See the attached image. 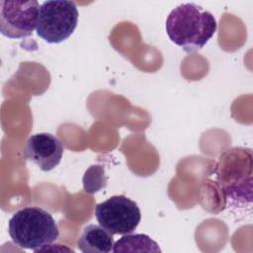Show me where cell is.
<instances>
[{
    "label": "cell",
    "mask_w": 253,
    "mask_h": 253,
    "mask_svg": "<svg viewBox=\"0 0 253 253\" xmlns=\"http://www.w3.org/2000/svg\"><path fill=\"white\" fill-rule=\"evenodd\" d=\"M26 159L38 165L42 171H50L61 161L63 145L51 133L41 132L30 136L23 149Z\"/></svg>",
    "instance_id": "7"
},
{
    "label": "cell",
    "mask_w": 253,
    "mask_h": 253,
    "mask_svg": "<svg viewBox=\"0 0 253 253\" xmlns=\"http://www.w3.org/2000/svg\"><path fill=\"white\" fill-rule=\"evenodd\" d=\"M169 39L186 52L202 49L214 35L217 24L213 15L195 3L174 8L166 19Z\"/></svg>",
    "instance_id": "1"
},
{
    "label": "cell",
    "mask_w": 253,
    "mask_h": 253,
    "mask_svg": "<svg viewBox=\"0 0 253 253\" xmlns=\"http://www.w3.org/2000/svg\"><path fill=\"white\" fill-rule=\"evenodd\" d=\"M12 241L21 248L41 251L58 238V226L51 214L39 207L17 211L8 222Z\"/></svg>",
    "instance_id": "3"
},
{
    "label": "cell",
    "mask_w": 253,
    "mask_h": 253,
    "mask_svg": "<svg viewBox=\"0 0 253 253\" xmlns=\"http://www.w3.org/2000/svg\"><path fill=\"white\" fill-rule=\"evenodd\" d=\"M113 252H161L158 244L146 234H124L113 246Z\"/></svg>",
    "instance_id": "9"
},
{
    "label": "cell",
    "mask_w": 253,
    "mask_h": 253,
    "mask_svg": "<svg viewBox=\"0 0 253 253\" xmlns=\"http://www.w3.org/2000/svg\"><path fill=\"white\" fill-rule=\"evenodd\" d=\"M40 4L38 1H0V32L9 39L32 35L37 27Z\"/></svg>",
    "instance_id": "6"
},
{
    "label": "cell",
    "mask_w": 253,
    "mask_h": 253,
    "mask_svg": "<svg viewBox=\"0 0 253 253\" xmlns=\"http://www.w3.org/2000/svg\"><path fill=\"white\" fill-rule=\"evenodd\" d=\"M113 246V234L97 224L86 225L77 240V247L83 253H109Z\"/></svg>",
    "instance_id": "8"
},
{
    "label": "cell",
    "mask_w": 253,
    "mask_h": 253,
    "mask_svg": "<svg viewBox=\"0 0 253 253\" xmlns=\"http://www.w3.org/2000/svg\"><path fill=\"white\" fill-rule=\"evenodd\" d=\"M76 5L68 0L44 1L40 6L37 35L49 43H58L68 39L77 27Z\"/></svg>",
    "instance_id": "4"
},
{
    "label": "cell",
    "mask_w": 253,
    "mask_h": 253,
    "mask_svg": "<svg viewBox=\"0 0 253 253\" xmlns=\"http://www.w3.org/2000/svg\"><path fill=\"white\" fill-rule=\"evenodd\" d=\"M217 184L224 200L236 207L251 204L252 152L248 148L233 147L225 150L215 167Z\"/></svg>",
    "instance_id": "2"
},
{
    "label": "cell",
    "mask_w": 253,
    "mask_h": 253,
    "mask_svg": "<svg viewBox=\"0 0 253 253\" xmlns=\"http://www.w3.org/2000/svg\"><path fill=\"white\" fill-rule=\"evenodd\" d=\"M99 224L111 234H128L138 225L141 213L137 204L124 195L113 196L95 208Z\"/></svg>",
    "instance_id": "5"
}]
</instances>
